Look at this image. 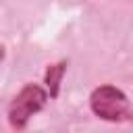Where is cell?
I'll use <instances>...</instances> for the list:
<instances>
[{
	"label": "cell",
	"mask_w": 133,
	"mask_h": 133,
	"mask_svg": "<svg viewBox=\"0 0 133 133\" xmlns=\"http://www.w3.org/2000/svg\"><path fill=\"white\" fill-rule=\"evenodd\" d=\"M2 58H4V48L0 46V60H2Z\"/></svg>",
	"instance_id": "277c9868"
},
{
	"label": "cell",
	"mask_w": 133,
	"mask_h": 133,
	"mask_svg": "<svg viewBox=\"0 0 133 133\" xmlns=\"http://www.w3.org/2000/svg\"><path fill=\"white\" fill-rule=\"evenodd\" d=\"M91 112L108 123H129L133 121V106L129 98L114 85H100L89 96Z\"/></svg>",
	"instance_id": "6da1fadb"
},
{
	"label": "cell",
	"mask_w": 133,
	"mask_h": 133,
	"mask_svg": "<svg viewBox=\"0 0 133 133\" xmlns=\"http://www.w3.org/2000/svg\"><path fill=\"white\" fill-rule=\"evenodd\" d=\"M66 73V60H58L54 64H50L44 73V83H46V91L50 98H56L58 91H60V83H62V77Z\"/></svg>",
	"instance_id": "3957f363"
},
{
	"label": "cell",
	"mask_w": 133,
	"mask_h": 133,
	"mask_svg": "<svg viewBox=\"0 0 133 133\" xmlns=\"http://www.w3.org/2000/svg\"><path fill=\"white\" fill-rule=\"evenodd\" d=\"M48 91L42 87V85H35V83H27L10 102L8 106V123L12 129H25L29 118L33 114H37L46 102H48Z\"/></svg>",
	"instance_id": "7a4b0ae2"
}]
</instances>
